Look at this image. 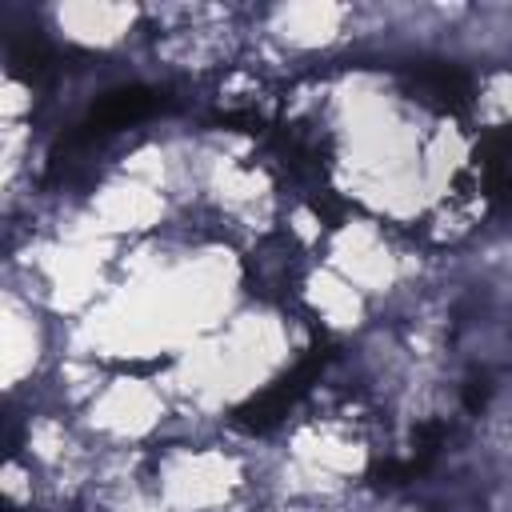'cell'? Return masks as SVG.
Masks as SVG:
<instances>
[{"mask_svg":"<svg viewBox=\"0 0 512 512\" xmlns=\"http://www.w3.org/2000/svg\"><path fill=\"white\" fill-rule=\"evenodd\" d=\"M156 108V96L148 88H120L112 96H104L96 108H92V120H88V132H112V128H124L140 116H148Z\"/></svg>","mask_w":512,"mask_h":512,"instance_id":"obj_1","label":"cell"}]
</instances>
